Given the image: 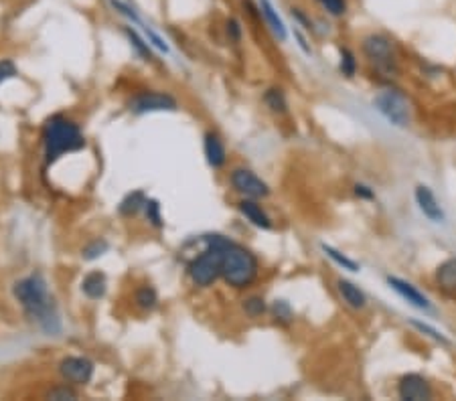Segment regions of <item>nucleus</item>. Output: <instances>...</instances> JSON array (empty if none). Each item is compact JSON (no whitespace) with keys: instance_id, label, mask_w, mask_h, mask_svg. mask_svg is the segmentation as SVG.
<instances>
[{"instance_id":"obj_1","label":"nucleus","mask_w":456,"mask_h":401,"mask_svg":"<svg viewBox=\"0 0 456 401\" xmlns=\"http://www.w3.org/2000/svg\"><path fill=\"white\" fill-rule=\"evenodd\" d=\"M260 272L258 258L252 251L241 248L238 243L226 239L221 245V276L233 288H248L252 286Z\"/></svg>"},{"instance_id":"obj_2","label":"nucleus","mask_w":456,"mask_h":401,"mask_svg":"<svg viewBox=\"0 0 456 401\" xmlns=\"http://www.w3.org/2000/svg\"><path fill=\"white\" fill-rule=\"evenodd\" d=\"M43 140H45V156L49 163H55L65 152H76L86 146L79 128L64 116H53L45 124Z\"/></svg>"},{"instance_id":"obj_3","label":"nucleus","mask_w":456,"mask_h":401,"mask_svg":"<svg viewBox=\"0 0 456 401\" xmlns=\"http://www.w3.org/2000/svg\"><path fill=\"white\" fill-rule=\"evenodd\" d=\"M14 296L25 306L26 313L39 318L41 325L51 330V320H57V318H55V314H51V300L49 294H47V284H45L43 278L35 274V276H29L21 282H16Z\"/></svg>"},{"instance_id":"obj_4","label":"nucleus","mask_w":456,"mask_h":401,"mask_svg":"<svg viewBox=\"0 0 456 401\" xmlns=\"http://www.w3.org/2000/svg\"><path fill=\"white\" fill-rule=\"evenodd\" d=\"M226 238L209 235V248L189 265V274L197 286H211L217 278L221 276V245Z\"/></svg>"},{"instance_id":"obj_5","label":"nucleus","mask_w":456,"mask_h":401,"mask_svg":"<svg viewBox=\"0 0 456 401\" xmlns=\"http://www.w3.org/2000/svg\"><path fill=\"white\" fill-rule=\"evenodd\" d=\"M361 51L368 57L369 63L383 73V76H393L397 73V55L393 49L392 41L380 35V33H371L361 41Z\"/></svg>"},{"instance_id":"obj_6","label":"nucleus","mask_w":456,"mask_h":401,"mask_svg":"<svg viewBox=\"0 0 456 401\" xmlns=\"http://www.w3.org/2000/svg\"><path fill=\"white\" fill-rule=\"evenodd\" d=\"M373 103H375L378 112L390 124L397 126V128H405L410 124V101L400 89H381L380 93L375 96Z\"/></svg>"},{"instance_id":"obj_7","label":"nucleus","mask_w":456,"mask_h":401,"mask_svg":"<svg viewBox=\"0 0 456 401\" xmlns=\"http://www.w3.org/2000/svg\"><path fill=\"white\" fill-rule=\"evenodd\" d=\"M231 185L245 199H264L270 195V188H268L266 183L248 168H235L231 173Z\"/></svg>"},{"instance_id":"obj_8","label":"nucleus","mask_w":456,"mask_h":401,"mask_svg":"<svg viewBox=\"0 0 456 401\" xmlns=\"http://www.w3.org/2000/svg\"><path fill=\"white\" fill-rule=\"evenodd\" d=\"M397 397L405 401H428L434 397V389L426 377L407 373L397 381Z\"/></svg>"},{"instance_id":"obj_9","label":"nucleus","mask_w":456,"mask_h":401,"mask_svg":"<svg viewBox=\"0 0 456 401\" xmlns=\"http://www.w3.org/2000/svg\"><path fill=\"white\" fill-rule=\"evenodd\" d=\"M132 110L136 113L146 112H163V110H177V100L168 93H161V91H144L132 100Z\"/></svg>"},{"instance_id":"obj_10","label":"nucleus","mask_w":456,"mask_h":401,"mask_svg":"<svg viewBox=\"0 0 456 401\" xmlns=\"http://www.w3.org/2000/svg\"><path fill=\"white\" fill-rule=\"evenodd\" d=\"M59 373L74 385H86L93 375V363L83 357H67L59 365Z\"/></svg>"},{"instance_id":"obj_11","label":"nucleus","mask_w":456,"mask_h":401,"mask_svg":"<svg viewBox=\"0 0 456 401\" xmlns=\"http://www.w3.org/2000/svg\"><path fill=\"white\" fill-rule=\"evenodd\" d=\"M387 284H390V288H392L400 298H404L410 306H414V308H418V310H426V313L432 310L430 300H428L414 284H410V282H405L402 278L395 276L387 278Z\"/></svg>"},{"instance_id":"obj_12","label":"nucleus","mask_w":456,"mask_h":401,"mask_svg":"<svg viewBox=\"0 0 456 401\" xmlns=\"http://www.w3.org/2000/svg\"><path fill=\"white\" fill-rule=\"evenodd\" d=\"M414 199H416L420 213L424 215L428 221H432V223H442L444 211L442 207H440V203H438V199H436V195L432 193L430 187L418 185L416 191H414Z\"/></svg>"},{"instance_id":"obj_13","label":"nucleus","mask_w":456,"mask_h":401,"mask_svg":"<svg viewBox=\"0 0 456 401\" xmlns=\"http://www.w3.org/2000/svg\"><path fill=\"white\" fill-rule=\"evenodd\" d=\"M337 290H339V294H341L343 302L349 306V308H353V310H363L365 306H368V296H365V292L359 288V286H355L353 282H349V280H337Z\"/></svg>"},{"instance_id":"obj_14","label":"nucleus","mask_w":456,"mask_h":401,"mask_svg":"<svg viewBox=\"0 0 456 401\" xmlns=\"http://www.w3.org/2000/svg\"><path fill=\"white\" fill-rule=\"evenodd\" d=\"M434 282L444 294H456V258H448L436 268Z\"/></svg>"},{"instance_id":"obj_15","label":"nucleus","mask_w":456,"mask_h":401,"mask_svg":"<svg viewBox=\"0 0 456 401\" xmlns=\"http://www.w3.org/2000/svg\"><path fill=\"white\" fill-rule=\"evenodd\" d=\"M240 211H241V215L248 219V221H252L253 225L260 227V229H270V227H272L270 217H268L266 211L262 209V205H258V203H255V199L241 200Z\"/></svg>"},{"instance_id":"obj_16","label":"nucleus","mask_w":456,"mask_h":401,"mask_svg":"<svg viewBox=\"0 0 456 401\" xmlns=\"http://www.w3.org/2000/svg\"><path fill=\"white\" fill-rule=\"evenodd\" d=\"M260 13L264 16V21L268 23V26L272 29V33L280 39V41H286V26L282 23V19L276 13V9L272 6L270 0H260Z\"/></svg>"},{"instance_id":"obj_17","label":"nucleus","mask_w":456,"mask_h":401,"mask_svg":"<svg viewBox=\"0 0 456 401\" xmlns=\"http://www.w3.org/2000/svg\"><path fill=\"white\" fill-rule=\"evenodd\" d=\"M205 156H207V163L213 168H221L226 164V148L216 134L205 136Z\"/></svg>"},{"instance_id":"obj_18","label":"nucleus","mask_w":456,"mask_h":401,"mask_svg":"<svg viewBox=\"0 0 456 401\" xmlns=\"http://www.w3.org/2000/svg\"><path fill=\"white\" fill-rule=\"evenodd\" d=\"M81 290L88 298H93L98 300L106 294V276L100 274V272H91L86 276V280L81 282Z\"/></svg>"},{"instance_id":"obj_19","label":"nucleus","mask_w":456,"mask_h":401,"mask_svg":"<svg viewBox=\"0 0 456 401\" xmlns=\"http://www.w3.org/2000/svg\"><path fill=\"white\" fill-rule=\"evenodd\" d=\"M264 101H266V106L274 113H284L286 108H288V101H286V96H284L282 89H268L266 96H264Z\"/></svg>"},{"instance_id":"obj_20","label":"nucleus","mask_w":456,"mask_h":401,"mask_svg":"<svg viewBox=\"0 0 456 401\" xmlns=\"http://www.w3.org/2000/svg\"><path fill=\"white\" fill-rule=\"evenodd\" d=\"M146 205V199H144V195L136 191V193H130L126 199L120 203V213L122 215H136Z\"/></svg>"},{"instance_id":"obj_21","label":"nucleus","mask_w":456,"mask_h":401,"mask_svg":"<svg viewBox=\"0 0 456 401\" xmlns=\"http://www.w3.org/2000/svg\"><path fill=\"white\" fill-rule=\"evenodd\" d=\"M136 302H138L140 308H144V310H152V308L156 306V302H158L156 290L151 288V286L140 288L138 294H136Z\"/></svg>"},{"instance_id":"obj_22","label":"nucleus","mask_w":456,"mask_h":401,"mask_svg":"<svg viewBox=\"0 0 456 401\" xmlns=\"http://www.w3.org/2000/svg\"><path fill=\"white\" fill-rule=\"evenodd\" d=\"M323 250H325V253L329 255L333 262H337L341 268L349 270V272H359V263L353 262V260H349V258H345L343 253H339L337 250H333L330 245H323Z\"/></svg>"},{"instance_id":"obj_23","label":"nucleus","mask_w":456,"mask_h":401,"mask_svg":"<svg viewBox=\"0 0 456 401\" xmlns=\"http://www.w3.org/2000/svg\"><path fill=\"white\" fill-rule=\"evenodd\" d=\"M243 310H245L248 316L258 318V316H262V314L266 313V302H264V298H260V296H252V298L243 300Z\"/></svg>"},{"instance_id":"obj_24","label":"nucleus","mask_w":456,"mask_h":401,"mask_svg":"<svg viewBox=\"0 0 456 401\" xmlns=\"http://www.w3.org/2000/svg\"><path fill=\"white\" fill-rule=\"evenodd\" d=\"M341 71L345 77H353L355 71H357L355 53L347 47H341Z\"/></svg>"},{"instance_id":"obj_25","label":"nucleus","mask_w":456,"mask_h":401,"mask_svg":"<svg viewBox=\"0 0 456 401\" xmlns=\"http://www.w3.org/2000/svg\"><path fill=\"white\" fill-rule=\"evenodd\" d=\"M272 314H274V318L278 320V323H290L292 320V308H290V304L286 300H276L274 302V306H272Z\"/></svg>"},{"instance_id":"obj_26","label":"nucleus","mask_w":456,"mask_h":401,"mask_svg":"<svg viewBox=\"0 0 456 401\" xmlns=\"http://www.w3.org/2000/svg\"><path fill=\"white\" fill-rule=\"evenodd\" d=\"M317 2L330 16H343L347 13V0H317Z\"/></svg>"},{"instance_id":"obj_27","label":"nucleus","mask_w":456,"mask_h":401,"mask_svg":"<svg viewBox=\"0 0 456 401\" xmlns=\"http://www.w3.org/2000/svg\"><path fill=\"white\" fill-rule=\"evenodd\" d=\"M124 33H126L128 39H130V43L134 45V49L138 51L142 57H148V59H151V49H148V45L140 39L138 33H136L132 26H126V29H124Z\"/></svg>"},{"instance_id":"obj_28","label":"nucleus","mask_w":456,"mask_h":401,"mask_svg":"<svg viewBox=\"0 0 456 401\" xmlns=\"http://www.w3.org/2000/svg\"><path fill=\"white\" fill-rule=\"evenodd\" d=\"M144 209H146V217H148V221H151L152 225H154V227H163V217H161V205H158L156 200H146Z\"/></svg>"},{"instance_id":"obj_29","label":"nucleus","mask_w":456,"mask_h":401,"mask_svg":"<svg viewBox=\"0 0 456 401\" xmlns=\"http://www.w3.org/2000/svg\"><path fill=\"white\" fill-rule=\"evenodd\" d=\"M412 326H416L420 333H426L428 337H432L434 340H438V342H444V345H448V339L444 337L442 333H438L436 328H432L430 325H424V323H420V320H412Z\"/></svg>"},{"instance_id":"obj_30","label":"nucleus","mask_w":456,"mask_h":401,"mask_svg":"<svg viewBox=\"0 0 456 401\" xmlns=\"http://www.w3.org/2000/svg\"><path fill=\"white\" fill-rule=\"evenodd\" d=\"M108 250V243L106 241H93V243H89L88 248L83 250V258L86 260H96V258H100L103 251Z\"/></svg>"},{"instance_id":"obj_31","label":"nucleus","mask_w":456,"mask_h":401,"mask_svg":"<svg viewBox=\"0 0 456 401\" xmlns=\"http://www.w3.org/2000/svg\"><path fill=\"white\" fill-rule=\"evenodd\" d=\"M110 4L114 6L118 13L124 14V16H128L130 21H134V23H140V19L136 16V13H134V9H130L128 4H124V2H120V0H110Z\"/></svg>"},{"instance_id":"obj_32","label":"nucleus","mask_w":456,"mask_h":401,"mask_svg":"<svg viewBox=\"0 0 456 401\" xmlns=\"http://www.w3.org/2000/svg\"><path fill=\"white\" fill-rule=\"evenodd\" d=\"M51 400H76L77 393L74 389H67V387H57L53 389L49 393Z\"/></svg>"},{"instance_id":"obj_33","label":"nucleus","mask_w":456,"mask_h":401,"mask_svg":"<svg viewBox=\"0 0 456 401\" xmlns=\"http://www.w3.org/2000/svg\"><path fill=\"white\" fill-rule=\"evenodd\" d=\"M14 76H16V67H14V63L9 61V59L0 61V81L11 79V77Z\"/></svg>"},{"instance_id":"obj_34","label":"nucleus","mask_w":456,"mask_h":401,"mask_svg":"<svg viewBox=\"0 0 456 401\" xmlns=\"http://www.w3.org/2000/svg\"><path fill=\"white\" fill-rule=\"evenodd\" d=\"M228 35L231 39H235V41L241 37V26L235 19H229L228 21Z\"/></svg>"},{"instance_id":"obj_35","label":"nucleus","mask_w":456,"mask_h":401,"mask_svg":"<svg viewBox=\"0 0 456 401\" xmlns=\"http://www.w3.org/2000/svg\"><path fill=\"white\" fill-rule=\"evenodd\" d=\"M355 195L361 199H373V191L368 185H355Z\"/></svg>"}]
</instances>
